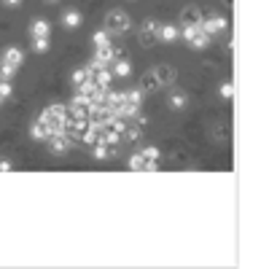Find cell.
<instances>
[{
    "label": "cell",
    "instance_id": "1",
    "mask_svg": "<svg viewBox=\"0 0 269 269\" xmlns=\"http://www.w3.org/2000/svg\"><path fill=\"white\" fill-rule=\"evenodd\" d=\"M41 121H43V127L49 129V134L65 132V124H67V108H65V105H49V108L41 113Z\"/></svg>",
    "mask_w": 269,
    "mask_h": 269
},
{
    "label": "cell",
    "instance_id": "2",
    "mask_svg": "<svg viewBox=\"0 0 269 269\" xmlns=\"http://www.w3.org/2000/svg\"><path fill=\"white\" fill-rule=\"evenodd\" d=\"M199 27H202V30H205L210 38H213V35H224L229 24H226V19H224V16L210 14V16H202V19H199Z\"/></svg>",
    "mask_w": 269,
    "mask_h": 269
},
{
    "label": "cell",
    "instance_id": "3",
    "mask_svg": "<svg viewBox=\"0 0 269 269\" xmlns=\"http://www.w3.org/2000/svg\"><path fill=\"white\" fill-rule=\"evenodd\" d=\"M105 30L108 33H127L129 30V16L124 11H111L105 16Z\"/></svg>",
    "mask_w": 269,
    "mask_h": 269
},
{
    "label": "cell",
    "instance_id": "4",
    "mask_svg": "<svg viewBox=\"0 0 269 269\" xmlns=\"http://www.w3.org/2000/svg\"><path fill=\"white\" fill-rule=\"evenodd\" d=\"M46 143H49V151H51V153H57V156H62V153H67V151H70V146H73V140L67 138L65 132L49 134V138H46Z\"/></svg>",
    "mask_w": 269,
    "mask_h": 269
},
{
    "label": "cell",
    "instance_id": "5",
    "mask_svg": "<svg viewBox=\"0 0 269 269\" xmlns=\"http://www.w3.org/2000/svg\"><path fill=\"white\" fill-rule=\"evenodd\" d=\"M159 22H146L140 27V43L143 46H153L156 43V38H159Z\"/></svg>",
    "mask_w": 269,
    "mask_h": 269
},
{
    "label": "cell",
    "instance_id": "6",
    "mask_svg": "<svg viewBox=\"0 0 269 269\" xmlns=\"http://www.w3.org/2000/svg\"><path fill=\"white\" fill-rule=\"evenodd\" d=\"M81 143H86V146H97V143H102V124L89 121V127H86Z\"/></svg>",
    "mask_w": 269,
    "mask_h": 269
},
{
    "label": "cell",
    "instance_id": "7",
    "mask_svg": "<svg viewBox=\"0 0 269 269\" xmlns=\"http://www.w3.org/2000/svg\"><path fill=\"white\" fill-rule=\"evenodd\" d=\"M0 62L14 65L16 70H19V67H22V62H24V54H22V49H16V46H8V49L3 51V57H0Z\"/></svg>",
    "mask_w": 269,
    "mask_h": 269
},
{
    "label": "cell",
    "instance_id": "8",
    "mask_svg": "<svg viewBox=\"0 0 269 269\" xmlns=\"http://www.w3.org/2000/svg\"><path fill=\"white\" fill-rule=\"evenodd\" d=\"M153 75H156L159 86H170V84H175V67H170V65H159L156 70H153Z\"/></svg>",
    "mask_w": 269,
    "mask_h": 269
},
{
    "label": "cell",
    "instance_id": "9",
    "mask_svg": "<svg viewBox=\"0 0 269 269\" xmlns=\"http://www.w3.org/2000/svg\"><path fill=\"white\" fill-rule=\"evenodd\" d=\"M111 62H113V46H100V49L94 51L92 65H97V67H108Z\"/></svg>",
    "mask_w": 269,
    "mask_h": 269
},
{
    "label": "cell",
    "instance_id": "10",
    "mask_svg": "<svg viewBox=\"0 0 269 269\" xmlns=\"http://www.w3.org/2000/svg\"><path fill=\"white\" fill-rule=\"evenodd\" d=\"M92 153H94V159H113L119 153V146H108V143H97V146H92Z\"/></svg>",
    "mask_w": 269,
    "mask_h": 269
},
{
    "label": "cell",
    "instance_id": "11",
    "mask_svg": "<svg viewBox=\"0 0 269 269\" xmlns=\"http://www.w3.org/2000/svg\"><path fill=\"white\" fill-rule=\"evenodd\" d=\"M186 43L191 46V49H197V51H199V49H205V46L210 43V35L199 27V30H197L194 35H189V38H186Z\"/></svg>",
    "mask_w": 269,
    "mask_h": 269
},
{
    "label": "cell",
    "instance_id": "12",
    "mask_svg": "<svg viewBox=\"0 0 269 269\" xmlns=\"http://www.w3.org/2000/svg\"><path fill=\"white\" fill-rule=\"evenodd\" d=\"M111 73H113V78H129L132 75V65L129 60H116V62H111Z\"/></svg>",
    "mask_w": 269,
    "mask_h": 269
},
{
    "label": "cell",
    "instance_id": "13",
    "mask_svg": "<svg viewBox=\"0 0 269 269\" xmlns=\"http://www.w3.org/2000/svg\"><path fill=\"white\" fill-rule=\"evenodd\" d=\"M51 33V24L46 22V19H35V22L30 24V35L33 38H49Z\"/></svg>",
    "mask_w": 269,
    "mask_h": 269
},
{
    "label": "cell",
    "instance_id": "14",
    "mask_svg": "<svg viewBox=\"0 0 269 269\" xmlns=\"http://www.w3.org/2000/svg\"><path fill=\"white\" fill-rule=\"evenodd\" d=\"M140 129H143V127L127 121V127H124V132H121V143H132V146H134V143L140 140Z\"/></svg>",
    "mask_w": 269,
    "mask_h": 269
},
{
    "label": "cell",
    "instance_id": "15",
    "mask_svg": "<svg viewBox=\"0 0 269 269\" xmlns=\"http://www.w3.org/2000/svg\"><path fill=\"white\" fill-rule=\"evenodd\" d=\"M186 105H189V97L183 92H172L167 97V108H172V111H183Z\"/></svg>",
    "mask_w": 269,
    "mask_h": 269
},
{
    "label": "cell",
    "instance_id": "16",
    "mask_svg": "<svg viewBox=\"0 0 269 269\" xmlns=\"http://www.w3.org/2000/svg\"><path fill=\"white\" fill-rule=\"evenodd\" d=\"M159 38H162V41H167V43H172V41H178V38H180V30L175 24H162L159 27Z\"/></svg>",
    "mask_w": 269,
    "mask_h": 269
},
{
    "label": "cell",
    "instance_id": "17",
    "mask_svg": "<svg viewBox=\"0 0 269 269\" xmlns=\"http://www.w3.org/2000/svg\"><path fill=\"white\" fill-rule=\"evenodd\" d=\"M159 89V81H156V75H153V70L151 73H143V78H140V92H156Z\"/></svg>",
    "mask_w": 269,
    "mask_h": 269
},
{
    "label": "cell",
    "instance_id": "18",
    "mask_svg": "<svg viewBox=\"0 0 269 269\" xmlns=\"http://www.w3.org/2000/svg\"><path fill=\"white\" fill-rule=\"evenodd\" d=\"M81 22H84V16H81L78 11H65V14H62V24L67 27V30H75V27H81Z\"/></svg>",
    "mask_w": 269,
    "mask_h": 269
},
{
    "label": "cell",
    "instance_id": "19",
    "mask_svg": "<svg viewBox=\"0 0 269 269\" xmlns=\"http://www.w3.org/2000/svg\"><path fill=\"white\" fill-rule=\"evenodd\" d=\"M30 138H33V140H46V138H49V129L43 127V121H41V119H38L33 127H30Z\"/></svg>",
    "mask_w": 269,
    "mask_h": 269
},
{
    "label": "cell",
    "instance_id": "20",
    "mask_svg": "<svg viewBox=\"0 0 269 269\" xmlns=\"http://www.w3.org/2000/svg\"><path fill=\"white\" fill-rule=\"evenodd\" d=\"M124 102H127V105H134V108H140V102H143V92H140V89H129V92H124Z\"/></svg>",
    "mask_w": 269,
    "mask_h": 269
},
{
    "label": "cell",
    "instance_id": "21",
    "mask_svg": "<svg viewBox=\"0 0 269 269\" xmlns=\"http://www.w3.org/2000/svg\"><path fill=\"white\" fill-rule=\"evenodd\" d=\"M213 134H216V140H221V143H226L229 138H232V127H229V124H216V129H213Z\"/></svg>",
    "mask_w": 269,
    "mask_h": 269
},
{
    "label": "cell",
    "instance_id": "22",
    "mask_svg": "<svg viewBox=\"0 0 269 269\" xmlns=\"http://www.w3.org/2000/svg\"><path fill=\"white\" fill-rule=\"evenodd\" d=\"M199 11H197V8H183V14H180V22H183V24H197L199 22Z\"/></svg>",
    "mask_w": 269,
    "mask_h": 269
},
{
    "label": "cell",
    "instance_id": "23",
    "mask_svg": "<svg viewBox=\"0 0 269 269\" xmlns=\"http://www.w3.org/2000/svg\"><path fill=\"white\" fill-rule=\"evenodd\" d=\"M92 41H94V49H100V46H111V33L108 30H97L92 35Z\"/></svg>",
    "mask_w": 269,
    "mask_h": 269
},
{
    "label": "cell",
    "instance_id": "24",
    "mask_svg": "<svg viewBox=\"0 0 269 269\" xmlns=\"http://www.w3.org/2000/svg\"><path fill=\"white\" fill-rule=\"evenodd\" d=\"M86 81H89V70H86V67H78V70L73 73V86H75V89H81Z\"/></svg>",
    "mask_w": 269,
    "mask_h": 269
},
{
    "label": "cell",
    "instance_id": "25",
    "mask_svg": "<svg viewBox=\"0 0 269 269\" xmlns=\"http://www.w3.org/2000/svg\"><path fill=\"white\" fill-rule=\"evenodd\" d=\"M129 170L143 172V170H146V156H143V153H132V156H129Z\"/></svg>",
    "mask_w": 269,
    "mask_h": 269
},
{
    "label": "cell",
    "instance_id": "26",
    "mask_svg": "<svg viewBox=\"0 0 269 269\" xmlns=\"http://www.w3.org/2000/svg\"><path fill=\"white\" fill-rule=\"evenodd\" d=\"M14 75H16V67H14V65L0 62V81H11Z\"/></svg>",
    "mask_w": 269,
    "mask_h": 269
},
{
    "label": "cell",
    "instance_id": "27",
    "mask_svg": "<svg viewBox=\"0 0 269 269\" xmlns=\"http://www.w3.org/2000/svg\"><path fill=\"white\" fill-rule=\"evenodd\" d=\"M140 153H143V156H146V162H159V156H162L156 146H146V148H143Z\"/></svg>",
    "mask_w": 269,
    "mask_h": 269
},
{
    "label": "cell",
    "instance_id": "28",
    "mask_svg": "<svg viewBox=\"0 0 269 269\" xmlns=\"http://www.w3.org/2000/svg\"><path fill=\"white\" fill-rule=\"evenodd\" d=\"M33 51H38V54L49 51V38H33Z\"/></svg>",
    "mask_w": 269,
    "mask_h": 269
},
{
    "label": "cell",
    "instance_id": "29",
    "mask_svg": "<svg viewBox=\"0 0 269 269\" xmlns=\"http://www.w3.org/2000/svg\"><path fill=\"white\" fill-rule=\"evenodd\" d=\"M232 94H234V84L232 81H224V84H221V97L232 100Z\"/></svg>",
    "mask_w": 269,
    "mask_h": 269
},
{
    "label": "cell",
    "instance_id": "30",
    "mask_svg": "<svg viewBox=\"0 0 269 269\" xmlns=\"http://www.w3.org/2000/svg\"><path fill=\"white\" fill-rule=\"evenodd\" d=\"M6 97H11V84L0 81V100H6Z\"/></svg>",
    "mask_w": 269,
    "mask_h": 269
},
{
    "label": "cell",
    "instance_id": "31",
    "mask_svg": "<svg viewBox=\"0 0 269 269\" xmlns=\"http://www.w3.org/2000/svg\"><path fill=\"white\" fill-rule=\"evenodd\" d=\"M116 60H129L127 49H113V62H116Z\"/></svg>",
    "mask_w": 269,
    "mask_h": 269
},
{
    "label": "cell",
    "instance_id": "32",
    "mask_svg": "<svg viewBox=\"0 0 269 269\" xmlns=\"http://www.w3.org/2000/svg\"><path fill=\"white\" fill-rule=\"evenodd\" d=\"M8 170H14L11 159H0V172H8Z\"/></svg>",
    "mask_w": 269,
    "mask_h": 269
},
{
    "label": "cell",
    "instance_id": "33",
    "mask_svg": "<svg viewBox=\"0 0 269 269\" xmlns=\"http://www.w3.org/2000/svg\"><path fill=\"white\" fill-rule=\"evenodd\" d=\"M134 124H138V127H146V124H148V119H146V116H140V113H138V116H134Z\"/></svg>",
    "mask_w": 269,
    "mask_h": 269
},
{
    "label": "cell",
    "instance_id": "34",
    "mask_svg": "<svg viewBox=\"0 0 269 269\" xmlns=\"http://www.w3.org/2000/svg\"><path fill=\"white\" fill-rule=\"evenodd\" d=\"M3 3H6V6H19L22 0H3Z\"/></svg>",
    "mask_w": 269,
    "mask_h": 269
},
{
    "label": "cell",
    "instance_id": "35",
    "mask_svg": "<svg viewBox=\"0 0 269 269\" xmlns=\"http://www.w3.org/2000/svg\"><path fill=\"white\" fill-rule=\"evenodd\" d=\"M46 3H60V0H46Z\"/></svg>",
    "mask_w": 269,
    "mask_h": 269
},
{
    "label": "cell",
    "instance_id": "36",
    "mask_svg": "<svg viewBox=\"0 0 269 269\" xmlns=\"http://www.w3.org/2000/svg\"><path fill=\"white\" fill-rule=\"evenodd\" d=\"M224 3H226V6H232V0H224Z\"/></svg>",
    "mask_w": 269,
    "mask_h": 269
}]
</instances>
